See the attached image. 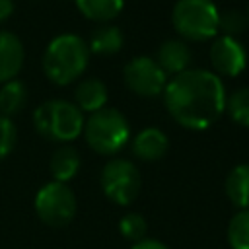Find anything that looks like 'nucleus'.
Listing matches in <instances>:
<instances>
[{
    "label": "nucleus",
    "instance_id": "412c9836",
    "mask_svg": "<svg viewBox=\"0 0 249 249\" xmlns=\"http://www.w3.org/2000/svg\"><path fill=\"white\" fill-rule=\"evenodd\" d=\"M247 25V16L241 10H226L220 12L218 19V33L228 35V37H237L241 31H245Z\"/></svg>",
    "mask_w": 249,
    "mask_h": 249
},
{
    "label": "nucleus",
    "instance_id": "6ab92c4d",
    "mask_svg": "<svg viewBox=\"0 0 249 249\" xmlns=\"http://www.w3.org/2000/svg\"><path fill=\"white\" fill-rule=\"evenodd\" d=\"M228 241L231 249H249V208L237 210L228 224Z\"/></svg>",
    "mask_w": 249,
    "mask_h": 249
},
{
    "label": "nucleus",
    "instance_id": "6e6552de",
    "mask_svg": "<svg viewBox=\"0 0 249 249\" xmlns=\"http://www.w3.org/2000/svg\"><path fill=\"white\" fill-rule=\"evenodd\" d=\"M123 78L126 88L140 97H156L167 86V74L150 56L130 58L123 68Z\"/></svg>",
    "mask_w": 249,
    "mask_h": 249
},
{
    "label": "nucleus",
    "instance_id": "4be33fe9",
    "mask_svg": "<svg viewBox=\"0 0 249 249\" xmlns=\"http://www.w3.org/2000/svg\"><path fill=\"white\" fill-rule=\"evenodd\" d=\"M119 230H121V233H123L126 239H130V241L136 243V241H140V239L146 237L148 224H146V220H144L142 214H138V212H128V214H124V216L121 218Z\"/></svg>",
    "mask_w": 249,
    "mask_h": 249
},
{
    "label": "nucleus",
    "instance_id": "b1692460",
    "mask_svg": "<svg viewBox=\"0 0 249 249\" xmlns=\"http://www.w3.org/2000/svg\"><path fill=\"white\" fill-rule=\"evenodd\" d=\"M132 249H169V247H167V245H163V243H161V241H158V239L144 237V239L136 241V243L132 245Z\"/></svg>",
    "mask_w": 249,
    "mask_h": 249
},
{
    "label": "nucleus",
    "instance_id": "f3484780",
    "mask_svg": "<svg viewBox=\"0 0 249 249\" xmlns=\"http://www.w3.org/2000/svg\"><path fill=\"white\" fill-rule=\"evenodd\" d=\"M27 103V89L25 84L19 80H10L0 88V115L2 117H16L23 111Z\"/></svg>",
    "mask_w": 249,
    "mask_h": 249
},
{
    "label": "nucleus",
    "instance_id": "20e7f679",
    "mask_svg": "<svg viewBox=\"0 0 249 249\" xmlns=\"http://www.w3.org/2000/svg\"><path fill=\"white\" fill-rule=\"evenodd\" d=\"M84 113L66 99H49L33 111L35 130L54 142H70L84 130Z\"/></svg>",
    "mask_w": 249,
    "mask_h": 249
},
{
    "label": "nucleus",
    "instance_id": "a211bd4d",
    "mask_svg": "<svg viewBox=\"0 0 249 249\" xmlns=\"http://www.w3.org/2000/svg\"><path fill=\"white\" fill-rule=\"evenodd\" d=\"M76 6L84 18L97 23H107L121 14L124 0H76Z\"/></svg>",
    "mask_w": 249,
    "mask_h": 249
},
{
    "label": "nucleus",
    "instance_id": "5701e85b",
    "mask_svg": "<svg viewBox=\"0 0 249 249\" xmlns=\"http://www.w3.org/2000/svg\"><path fill=\"white\" fill-rule=\"evenodd\" d=\"M18 142V128L12 119L0 115V161L6 160Z\"/></svg>",
    "mask_w": 249,
    "mask_h": 249
},
{
    "label": "nucleus",
    "instance_id": "2eb2a0df",
    "mask_svg": "<svg viewBox=\"0 0 249 249\" xmlns=\"http://www.w3.org/2000/svg\"><path fill=\"white\" fill-rule=\"evenodd\" d=\"M123 43H124V37L117 25L101 23L91 31L89 41H88V49H89V53H95L101 56H111L123 49Z\"/></svg>",
    "mask_w": 249,
    "mask_h": 249
},
{
    "label": "nucleus",
    "instance_id": "dca6fc26",
    "mask_svg": "<svg viewBox=\"0 0 249 249\" xmlns=\"http://www.w3.org/2000/svg\"><path fill=\"white\" fill-rule=\"evenodd\" d=\"M226 195L239 210L249 208V163L235 165L226 179Z\"/></svg>",
    "mask_w": 249,
    "mask_h": 249
},
{
    "label": "nucleus",
    "instance_id": "f257e3e1",
    "mask_svg": "<svg viewBox=\"0 0 249 249\" xmlns=\"http://www.w3.org/2000/svg\"><path fill=\"white\" fill-rule=\"evenodd\" d=\"M163 101L175 123L191 130H202L226 111V88L218 74L189 68L167 80Z\"/></svg>",
    "mask_w": 249,
    "mask_h": 249
},
{
    "label": "nucleus",
    "instance_id": "ddd939ff",
    "mask_svg": "<svg viewBox=\"0 0 249 249\" xmlns=\"http://www.w3.org/2000/svg\"><path fill=\"white\" fill-rule=\"evenodd\" d=\"M107 86L97 78H86L82 80L74 89V105L84 113H95L105 107L107 103Z\"/></svg>",
    "mask_w": 249,
    "mask_h": 249
},
{
    "label": "nucleus",
    "instance_id": "423d86ee",
    "mask_svg": "<svg viewBox=\"0 0 249 249\" xmlns=\"http://www.w3.org/2000/svg\"><path fill=\"white\" fill-rule=\"evenodd\" d=\"M76 196L66 183L51 181L35 195V212L41 222L51 228H64L76 216Z\"/></svg>",
    "mask_w": 249,
    "mask_h": 249
},
{
    "label": "nucleus",
    "instance_id": "a878e982",
    "mask_svg": "<svg viewBox=\"0 0 249 249\" xmlns=\"http://www.w3.org/2000/svg\"><path fill=\"white\" fill-rule=\"evenodd\" d=\"M245 16H247V25H249V8H247V12H245Z\"/></svg>",
    "mask_w": 249,
    "mask_h": 249
},
{
    "label": "nucleus",
    "instance_id": "0eeeda50",
    "mask_svg": "<svg viewBox=\"0 0 249 249\" xmlns=\"http://www.w3.org/2000/svg\"><path fill=\"white\" fill-rule=\"evenodd\" d=\"M99 183H101L105 196L121 206L130 204L138 196L140 187H142L138 167L132 161L123 160V158L109 160L103 165Z\"/></svg>",
    "mask_w": 249,
    "mask_h": 249
},
{
    "label": "nucleus",
    "instance_id": "1a4fd4ad",
    "mask_svg": "<svg viewBox=\"0 0 249 249\" xmlns=\"http://www.w3.org/2000/svg\"><path fill=\"white\" fill-rule=\"evenodd\" d=\"M210 64L214 68V74L235 78L247 66L245 47L235 37H228V35L214 37L210 45Z\"/></svg>",
    "mask_w": 249,
    "mask_h": 249
},
{
    "label": "nucleus",
    "instance_id": "4468645a",
    "mask_svg": "<svg viewBox=\"0 0 249 249\" xmlns=\"http://www.w3.org/2000/svg\"><path fill=\"white\" fill-rule=\"evenodd\" d=\"M49 169H51L53 181L68 183L70 179L76 177V173L80 169V154H78V150L68 146V144L58 146L51 156Z\"/></svg>",
    "mask_w": 249,
    "mask_h": 249
},
{
    "label": "nucleus",
    "instance_id": "f8f14e48",
    "mask_svg": "<svg viewBox=\"0 0 249 249\" xmlns=\"http://www.w3.org/2000/svg\"><path fill=\"white\" fill-rule=\"evenodd\" d=\"M156 62L165 74L177 76L185 70H189L191 64V49L183 39H167L160 45Z\"/></svg>",
    "mask_w": 249,
    "mask_h": 249
},
{
    "label": "nucleus",
    "instance_id": "f03ea898",
    "mask_svg": "<svg viewBox=\"0 0 249 249\" xmlns=\"http://www.w3.org/2000/svg\"><path fill=\"white\" fill-rule=\"evenodd\" d=\"M89 62L88 43L76 33L56 35L43 53V72L56 86H68L76 82Z\"/></svg>",
    "mask_w": 249,
    "mask_h": 249
},
{
    "label": "nucleus",
    "instance_id": "9d476101",
    "mask_svg": "<svg viewBox=\"0 0 249 249\" xmlns=\"http://www.w3.org/2000/svg\"><path fill=\"white\" fill-rule=\"evenodd\" d=\"M23 45L12 31H0V84L16 80L23 66Z\"/></svg>",
    "mask_w": 249,
    "mask_h": 249
},
{
    "label": "nucleus",
    "instance_id": "7ed1b4c3",
    "mask_svg": "<svg viewBox=\"0 0 249 249\" xmlns=\"http://www.w3.org/2000/svg\"><path fill=\"white\" fill-rule=\"evenodd\" d=\"M82 134L86 138V144L93 152L101 156H113L128 144L130 124L121 111L103 107L84 121Z\"/></svg>",
    "mask_w": 249,
    "mask_h": 249
},
{
    "label": "nucleus",
    "instance_id": "393cba45",
    "mask_svg": "<svg viewBox=\"0 0 249 249\" xmlns=\"http://www.w3.org/2000/svg\"><path fill=\"white\" fill-rule=\"evenodd\" d=\"M14 14V0H0V21L8 19Z\"/></svg>",
    "mask_w": 249,
    "mask_h": 249
},
{
    "label": "nucleus",
    "instance_id": "aec40b11",
    "mask_svg": "<svg viewBox=\"0 0 249 249\" xmlns=\"http://www.w3.org/2000/svg\"><path fill=\"white\" fill-rule=\"evenodd\" d=\"M226 111L233 123L249 126V88H239L226 97Z\"/></svg>",
    "mask_w": 249,
    "mask_h": 249
},
{
    "label": "nucleus",
    "instance_id": "39448f33",
    "mask_svg": "<svg viewBox=\"0 0 249 249\" xmlns=\"http://www.w3.org/2000/svg\"><path fill=\"white\" fill-rule=\"evenodd\" d=\"M220 12L212 0H177L171 10L173 29L187 41H208L218 37Z\"/></svg>",
    "mask_w": 249,
    "mask_h": 249
},
{
    "label": "nucleus",
    "instance_id": "9b49d317",
    "mask_svg": "<svg viewBox=\"0 0 249 249\" xmlns=\"http://www.w3.org/2000/svg\"><path fill=\"white\" fill-rule=\"evenodd\" d=\"M167 146H169L167 136L156 126L142 128L140 132H136V136L130 142L132 154L142 161H158L160 158L165 156Z\"/></svg>",
    "mask_w": 249,
    "mask_h": 249
}]
</instances>
